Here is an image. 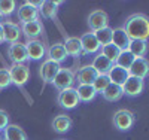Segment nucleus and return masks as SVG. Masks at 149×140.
<instances>
[{
  "label": "nucleus",
  "instance_id": "obj_2",
  "mask_svg": "<svg viewBox=\"0 0 149 140\" xmlns=\"http://www.w3.org/2000/svg\"><path fill=\"white\" fill-rule=\"evenodd\" d=\"M112 122H113L115 128L118 131H128L133 128V125L136 122V116L134 113L128 109H119L113 113V118H112Z\"/></svg>",
  "mask_w": 149,
  "mask_h": 140
},
{
  "label": "nucleus",
  "instance_id": "obj_38",
  "mask_svg": "<svg viewBox=\"0 0 149 140\" xmlns=\"http://www.w3.org/2000/svg\"><path fill=\"white\" fill-rule=\"evenodd\" d=\"M0 140H2V136H0Z\"/></svg>",
  "mask_w": 149,
  "mask_h": 140
},
{
  "label": "nucleus",
  "instance_id": "obj_37",
  "mask_svg": "<svg viewBox=\"0 0 149 140\" xmlns=\"http://www.w3.org/2000/svg\"><path fill=\"white\" fill-rule=\"evenodd\" d=\"M2 20H3V17H2V15H0V24H2Z\"/></svg>",
  "mask_w": 149,
  "mask_h": 140
},
{
  "label": "nucleus",
  "instance_id": "obj_36",
  "mask_svg": "<svg viewBox=\"0 0 149 140\" xmlns=\"http://www.w3.org/2000/svg\"><path fill=\"white\" fill-rule=\"evenodd\" d=\"M5 42V39H3V27H2V24H0V45H2Z\"/></svg>",
  "mask_w": 149,
  "mask_h": 140
},
{
  "label": "nucleus",
  "instance_id": "obj_18",
  "mask_svg": "<svg viewBox=\"0 0 149 140\" xmlns=\"http://www.w3.org/2000/svg\"><path fill=\"white\" fill-rule=\"evenodd\" d=\"M112 43H113L119 51H125V49H128L131 40L127 36V33L122 30V27H116V29L112 30Z\"/></svg>",
  "mask_w": 149,
  "mask_h": 140
},
{
  "label": "nucleus",
  "instance_id": "obj_17",
  "mask_svg": "<svg viewBox=\"0 0 149 140\" xmlns=\"http://www.w3.org/2000/svg\"><path fill=\"white\" fill-rule=\"evenodd\" d=\"M128 76H130V73H128L127 69H122V67H119L116 64L112 66V69L107 73V78H109L110 84H115V85H119V86H122L124 84H125V81L128 79Z\"/></svg>",
  "mask_w": 149,
  "mask_h": 140
},
{
  "label": "nucleus",
  "instance_id": "obj_12",
  "mask_svg": "<svg viewBox=\"0 0 149 140\" xmlns=\"http://www.w3.org/2000/svg\"><path fill=\"white\" fill-rule=\"evenodd\" d=\"M97 76H98V73L90 64V66H81L76 70V73H74V79L78 81L79 85H93Z\"/></svg>",
  "mask_w": 149,
  "mask_h": 140
},
{
  "label": "nucleus",
  "instance_id": "obj_3",
  "mask_svg": "<svg viewBox=\"0 0 149 140\" xmlns=\"http://www.w3.org/2000/svg\"><path fill=\"white\" fill-rule=\"evenodd\" d=\"M57 103L61 109L64 110H72L76 107L81 101L78 98L76 90L74 88H67V90L63 91H58V97H57Z\"/></svg>",
  "mask_w": 149,
  "mask_h": 140
},
{
  "label": "nucleus",
  "instance_id": "obj_9",
  "mask_svg": "<svg viewBox=\"0 0 149 140\" xmlns=\"http://www.w3.org/2000/svg\"><path fill=\"white\" fill-rule=\"evenodd\" d=\"M21 31L27 40H37V37L42 36L43 33V24L40 20H34L29 22H22Z\"/></svg>",
  "mask_w": 149,
  "mask_h": 140
},
{
  "label": "nucleus",
  "instance_id": "obj_30",
  "mask_svg": "<svg viewBox=\"0 0 149 140\" xmlns=\"http://www.w3.org/2000/svg\"><path fill=\"white\" fill-rule=\"evenodd\" d=\"M112 30L113 29L106 27V29L94 31V36H95V39L98 40V43H100V46H106V45L112 43Z\"/></svg>",
  "mask_w": 149,
  "mask_h": 140
},
{
  "label": "nucleus",
  "instance_id": "obj_25",
  "mask_svg": "<svg viewBox=\"0 0 149 140\" xmlns=\"http://www.w3.org/2000/svg\"><path fill=\"white\" fill-rule=\"evenodd\" d=\"M74 90H76L79 101H82V103H90L97 97V93L93 88V85H78Z\"/></svg>",
  "mask_w": 149,
  "mask_h": 140
},
{
  "label": "nucleus",
  "instance_id": "obj_26",
  "mask_svg": "<svg viewBox=\"0 0 149 140\" xmlns=\"http://www.w3.org/2000/svg\"><path fill=\"white\" fill-rule=\"evenodd\" d=\"M102 95H103V98L106 100V101H118V100H121V97L124 95V93H122V86H119V85H115V84H110L106 90L102 93Z\"/></svg>",
  "mask_w": 149,
  "mask_h": 140
},
{
  "label": "nucleus",
  "instance_id": "obj_5",
  "mask_svg": "<svg viewBox=\"0 0 149 140\" xmlns=\"http://www.w3.org/2000/svg\"><path fill=\"white\" fill-rule=\"evenodd\" d=\"M8 57L14 64H26L29 60V54H27V46L24 42H17L12 43L8 48Z\"/></svg>",
  "mask_w": 149,
  "mask_h": 140
},
{
  "label": "nucleus",
  "instance_id": "obj_15",
  "mask_svg": "<svg viewBox=\"0 0 149 140\" xmlns=\"http://www.w3.org/2000/svg\"><path fill=\"white\" fill-rule=\"evenodd\" d=\"M27 46V54H29V60L30 61H39L45 57V45L40 40H29L26 43Z\"/></svg>",
  "mask_w": 149,
  "mask_h": 140
},
{
  "label": "nucleus",
  "instance_id": "obj_24",
  "mask_svg": "<svg viewBox=\"0 0 149 140\" xmlns=\"http://www.w3.org/2000/svg\"><path fill=\"white\" fill-rule=\"evenodd\" d=\"M94 70L98 73V75H107L109 70L112 69V66H113V63H110L103 54H97L93 60V64Z\"/></svg>",
  "mask_w": 149,
  "mask_h": 140
},
{
  "label": "nucleus",
  "instance_id": "obj_28",
  "mask_svg": "<svg viewBox=\"0 0 149 140\" xmlns=\"http://www.w3.org/2000/svg\"><path fill=\"white\" fill-rule=\"evenodd\" d=\"M134 60H136V57L130 52L128 49H125V51H121V54H119V57H118L115 64L119 66V67H122V69H127L128 70L131 67V64L134 63Z\"/></svg>",
  "mask_w": 149,
  "mask_h": 140
},
{
  "label": "nucleus",
  "instance_id": "obj_20",
  "mask_svg": "<svg viewBox=\"0 0 149 140\" xmlns=\"http://www.w3.org/2000/svg\"><path fill=\"white\" fill-rule=\"evenodd\" d=\"M64 48H66V52L69 57L73 58H78L82 55V46H81V39L79 37H66L64 40Z\"/></svg>",
  "mask_w": 149,
  "mask_h": 140
},
{
  "label": "nucleus",
  "instance_id": "obj_10",
  "mask_svg": "<svg viewBox=\"0 0 149 140\" xmlns=\"http://www.w3.org/2000/svg\"><path fill=\"white\" fill-rule=\"evenodd\" d=\"M145 88V81L134 78V76H128V79L125 81V84L122 85V93L127 97H137L142 94Z\"/></svg>",
  "mask_w": 149,
  "mask_h": 140
},
{
  "label": "nucleus",
  "instance_id": "obj_32",
  "mask_svg": "<svg viewBox=\"0 0 149 140\" xmlns=\"http://www.w3.org/2000/svg\"><path fill=\"white\" fill-rule=\"evenodd\" d=\"M15 8L17 3L14 0H0V15L2 17H9L10 14H14Z\"/></svg>",
  "mask_w": 149,
  "mask_h": 140
},
{
  "label": "nucleus",
  "instance_id": "obj_22",
  "mask_svg": "<svg viewBox=\"0 0 149 140\" xmlns=\"http://www.w3.org/2000/svg\"><path fill=\"white\" fill-rule=\"evenodd\" d=\"M52 130L58 134H66L72 128V119L67 115H58L52 119Z\"/></svg>",
  "mask_w": 149,
  "mask_h": 140
},
{
  "label": "nucleus",
  "instance_id": "obj_14",
  "mask_svg": "<svg viewBox=\"0 0 149 140\" xmlns=\"http://www.w3.org/2000/svg\"><path fill=\"white\" fill-rule=\"evenodd\" d=\"M79 39H81V46H82V54H97L102 48L93 31L84 33Z\"/></svg>",
  "mask_w": 149,
  "mask_h": 140
},
{
  "label": "nucleus",
  "instance_id": "obj_4",
  "mask_svg": "<svg viewBox=\"0 0 149 140\" xmlns=\"http://www.w3.org/2000/svg\"><path fill=\"white\" fill-rule=\"evenodd\" d=\"M9 75H10V81L15 86L21 88L29 82L30 78V69L27 64H12L9 69Z\"/></svg>",
  "mask_w": 149,
  "mask_h": 140
},
{
  "label": "nucleus",
  "instance_id": "obj_23",
  "mask_svg": "<svg viewBox=\"0 0 149 140\" xmlns=\"http://www.w3.org/2000/svg\"><path fill=\"white\" fill-rule=\"evenodd\" d=\"M63 2H51V0H45L42 3V6L39 8V14L45 18V20H54L57 17L58 12V5H61Z\"/></svg>",
  "mask_w": 149,
  "mask_h": 140
},
{
  "label": "nucleus",
  "instance_id": "obj_27",
  "mask_svg": "<svg viewBox=\"0 0 149 140\" xmlns=\"http://www.w3.org/2000/svg\"><path fill=\"white\" fill-rule=\"evenodd\" d=\"M148 49H149V46H148V42L146 40H131V43L128 46V51L136 58L145 57L146 52H148Z\"/></svg>",
  "mask_w": 149,
  "mask_h": 140
},
{
  "label": "nucleus",
  "instance_id": "obj_13",
  "mask_svg": "<svg viewBox=\"0 0 149 140\" xmlns=\"http://www.w3.org/2000/svg\"><path fill=\"white\" fill-rule=\"evenodd\" d=\"M128 73L130 76H134V78H139V79L148 78L149 76V60L146 57L136 58L131 67L128 69Z\"/></svg>",
  "mask_w": 149,
  "mask_h": 140
},
{
  "label": "nucleus",
  "instance_id": "obj_19",
  "mask_svg": "<svg viewBox=\"0 0 149 140\" xmlns=\"http://www.w3.org/2000/svg\"><path fill=\"white\" fill-rule=\"evenodd\" d=\"M67 57L69 55L66 52V48H64L63 43H54L48 49V58L55 61L57 64H63V63H66Z\"/></svg>",
  "mask_w": 149,
  "mask_h": 140
},
{
  "label": "nucleus",
  "instance_id": "obj_39",
  "mask_svg": "<svg viewBox=\"0 0 149 140\" xmlns=\"http://www.w3.org/2000/svg\"><path fill=\"white\" fill-rule=\"evenodd\" d=\"M61 140H64V139H61Z\"/></svg>",
  "mask_w": 149,
  "mask_h": 140
},
{
  "label": "nucleus",
  "instance_id": "obj_6",
  "mask_svg": "<svg viewBox=\"0 0 149 140\" xmlns=\"http://www.w3.org/2000/svg\"><path fill=\"white\" fill-rule=\"evenodd\" d=\"M74 81H76L74 79V72L72 69L61 67L55 76V79L52 81V85L58 91H63V90H67V88H73Z\"/></svg>",
  "mask_w": 149,
  "mask_h": 140
},
{
  "label": "nucleus",
  "instance_id": "obj_33",
  "mask_svg": "<svg viewBox=\"0 0 149 140\" xmlns=\"http://www.w3.org/2000/svg\"><path fill=\"white\" fill-rule=\"evenodd\" d=\"M12 85V81H10V75H9V69H5L2 67L0 69V91L6 90Z\"/></svg>",
  "mask_w": 149,
  "mask_h": 140
},
{
  "label": "nucleus",
  "instance_id": "obj_7",
  "mask_svg": "<svg viewBox=\"0 0 149 140\" xmlns=\"http://www.w3.org/2000/svg\"><path fill=\"white\" fill-rule=\"evenodd\" d=\"M88 27H90V30H93V33L97 31V30L109 27V17H107V14L104 10H102V9L93 10L91 14L88 15Z\"/></svg>",
  "mask_w": 149,
  "mask_h": 140
},
{
  "label": "nucleus",
  "instance_id": "obj_21",
  "mask_svg": "<svg viewBox=\"0 0 149 140\" xmlns=\"http://www.w3.org/2000/svg\"><path fill=\"white\" fill-rule=\"evenodd\" d=\"M3 137L5 140H27V134L19 125L9 124L3 130Z\"/></svg>",
  "mask_w": 149,
  "mask_h": 140
},
{
  "label": "nucleus",
  "instance_id": "obj_31",
  "mask_svg": "<svg viewBox=\"0 0 149 140\" xmlns=\"http://www.w3.org/2000/svg\"><path fill=\"white\" fill-rule=\"evenodd\" d=\"M109 85H110V81L107 78V75H98L95 78V81L93 82V88L95 90L97 94H102Z\"/></svg>",
  "mask_w": 149,
  "mask_h": 140
},
{
  "label": "nucleus",
  "instance_id": "obj_16",
  "mask_svg": "<svg viewBox=\"0 0 149 140\" xmlns=\"http://www.w3.org/2000/svg\"><path fill=\"white\" fill-rule=\"evenodd\" d=\"M18 20L21 22H29V21H34V20H39V10L36 8H33L29 2L22 3L21 6H18Z\"/></svg>",
  "mask_w": 149,
  "mask_h": 140
},
{
  "label": "nucleus",
  "instance_id": "obj_35",
  "mask_svg": "<svg viewBox=\"0 0 149 140\" xmlns=\"http://www.w3.org/2000/svg\"><path fill=\"white\" fill-rule=\"evenodd\" d=\"M29 3H30V5L33 6V8H36L37 10H39V8L42 6V3H43V2H42V0H40V2H36V0H34V2H33V0H30V2H29Z\"/></svg>",
  "mask_w": 149,
  "mask_h": 140
},
{
  "label": "nucleus",
  "instance_id": "obj_8",
  "mask_svg": "<svg viewBox=\"0 0 149 140\" xmlns=\"http://www.w3.org/2000/svg\"><path fill=\"white\" fill-rule=\"evenodd\" d=\"M60 69H61V66L60 64H57L55 61H52V60H45L42 64H40V67H39V75H40V78H42V81L45 82V84H52V81L55 79V76H57V73L60 72Z\"/></svg>",
  "mask_w": 149,
  "mask_h": 140
},
{
  "label": "nucleus",
  "instance_id": "obj_34",
  "mask_svg": "<svg viewBox=\"0 0 149 140\" xmlns=\"http://www.w3.org/2000/svg\"><path fill=\"white\" fill-rule=\"evenodd\" d=\"M8 125H9V115L6 113V110L0 109V131H3Z\"/></svg>",
  "mask_w": 149,
  "mask_h": 140
},
{
  "label": "nucleus",
  "instance_id": "obj_29",
  "mask_svg": "<svg viewBox=\"0 0 149 140\" xmlns=\"http://www.w3.org/2000/svg\"><path fill=\"white\" fill-rule=\"evenodd\" d=\"M100 51H102L100 54H103L110 63H113V64L116 63V60H118V57H119V54H121V51H119L113 43H109V45H106V46H102Z\"/></svg>",
  "mask_w": 149,
  "mask_h": 140
},
{
  "label": "nucleus",
  "instance_id": "obj_1",
  "mask_svg": "<svg viewBox=\"0 0 149 140\" xmlns=\"http://www.w3.org/2000/svg\"><path fill=\"white\" fill-rule=\"evenodd\" d=\"M130 40H146L149 39V18L145 14L130 15L122 25Z\"/></svg>",
  "mask_w": 149,
  "mask_h": 140
},
{
  "label": "nucleus",
  "instance_id": "obj_11",
  "mask_svg": "<svg viewBox=\"0 0 149 140\" xmlns=\"http://www.w3.org/2000/svg\"><path fill=\"white\" fill-rule=\"evenodd\" d=\"M2 27H3V39H5V42H8L9 45L19 42L22 31H21V27L18 24L12 22V21H5V22H2Z\"/></svg>",
  "mask_w": 149,
  "mask_h": 140
}]
</instances>
